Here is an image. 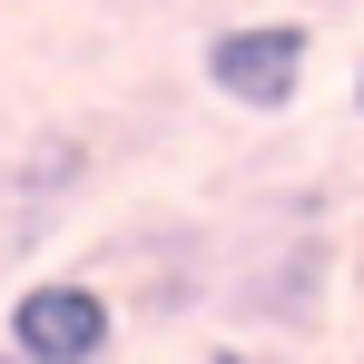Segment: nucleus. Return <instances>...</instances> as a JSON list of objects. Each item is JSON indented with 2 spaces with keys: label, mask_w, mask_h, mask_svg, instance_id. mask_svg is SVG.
<instances>
[{
  "label": "nucleus",
  "mask_w": 364,
  "mask_h": 364,
  "mask_svg": "<svg viewBox=\"0 0 364 364\" xmlns=\"http://www.w3.org/2000/svg\"><path fill=\"white\" fill-rule=\"evenodd\" d=\"M207 89L246 109V119H286L305 99V69H315V20H227V30H207Z\"/></svg>",
  "instance_id": "f257e3e1"
},
{
  "label": "nucleus",
  "mask_w": 364,
  "mask_h": 364,
  "mask_svg": "<svg viewBox=\"0 0 364 364\" xmlns=\"http://www.w3.org/2000/svg\"><path fill=\"white\" fill-rule=\"evenodd\" d=\"M0 345H10L20 364H109V345H119V305H109L99 276H30V286L10 296Z\"/></svg>",
  "instance_id": "f03ea898"
},
{
  "label": "nucleus",
  "mask_w": 364,
  "mask_h": 364,
  "mask_svg": "<svg viewBox=\"0 0 364 364\" xmlns=\"http://www.w3.org/2000/svg\"><path fill=\"white\" fill-rule=\"evenodd\" d=\"M79 187H89V138H79V128L30 138V148L0 168V256H40L50 227L79 207Z\"/></svg>",
  "instance_id": "7ed1b4c3"
},
{
  "label": "nucleus",
  "mask_w": 364,
  "mask_h": 364,
  "mask_svg": "<svg viewBox=\"0 0 364 364\" xmlns=\"http://www.w3.org/2000/svg\"><path fill=\"white\" fill-rule=\"evenodd\" d=\"M207 364H256V355H246V345H207Z\"/></svg>",
  "instance_id": "20e7f679"
},
{
  "label": "nucleus",
  "mask_w": 364,
  "mask_h": 364,
  "mask_svg": "<svg viewBox=\"0 0 364 364\" xmlns=\"http://www.w3.org/2000/svg\"><path fill=\"white\" fill-rule=\"evenodd\" d=\"M355 119H364V60H355Z\"/></svg>",
  "instance_id": "39448f33"
},
{
  "label": "nucleus",
  "mask_w": 364,
  "mask_h": 364,
  "mask_svg": "<svg viewBox=\"0 0 364 364\" xmlns=\"http://www.w3.org/2000/svg\"><path fill=\"white\" fill-rule=\"evenodd\" d=\"M0 364H20V355H10V345H0Z\"/></svg>",
  "instance_id": "423d86ee"
}]
</instances>
